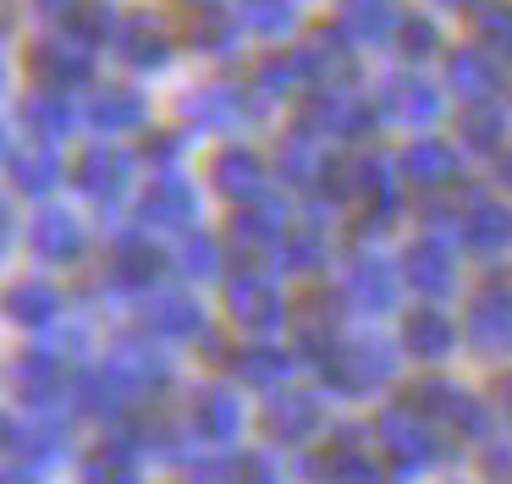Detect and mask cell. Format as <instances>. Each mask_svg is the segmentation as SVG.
<instances>
[{"mask_svg": "<svg viewBox=\"0 0 512 484\" xmlns=\"http://www.w3.org/2000/svg\"><path fill=\"white\" fill-rule=\"evenodd\" d=\"M298 127L314 138H342V143H369V132L380 127L375 99L353 83V77H336V83H309L298 105Z\"/></svg>", "mask_w": 512, "mask_h": 484, "instance_id": "obj_1", "label": "cell"}, {"mask_svg": "<svg viewBox=\"0 0 512 484\" xmlns=\"http://www.w3.org/2000/svg\"><path fill=\"white\" fill-rule=\"evenodd\" d=\"M369 99H375L380 127H402V132H430V127H441V116H446V88L430 83L424 72L386 77Z\"/></svg>", "mask_w": 512, "mask_h": 484, "instance_id": "obj_2", "label": "cell"}, {"mask_svg": "<svg viewBox=\"0 0 512 484\" xmlns=\"http://www.w3.org/2000/svg\"><path fill=\"white\" fill-rule=\"evenodd\" d=\"M177 110L193 132H237L248 121H259L270 105L248 83H199L177 99Z\"/></svg>", "mask_w": 512, "mask_h": 484, "instance_id": "obj_3", "label": "cell"}, {"mask_svg": "<svg viewBox=\"0 0 512 484\" xmlns=\"http://www.w3.org/2000/svg\"><path fill=\"white\" fill-rule=\"evenodd\" d=\"M325 193L336 198V204H353V198H380V193H397V160H386L380 149H369V143H353L347 154H336L331 165H325Z\"/></svg>", "mask_w": 512, "mask_h": 484, "instance_id": "obj_4", "label": "cell"}, {"mask_svg": "<svg viewBox=\"0 0 512 484\" xmlns=\"http://www.w3.org/2000/svg\"><path fill=\"white\" fill-rule=\"evenodd\" d=\"M111 50L122 55L133 72H160V66L177 55V33H171V22L160 17V11H122Z\"/></svg>", "mask_w": 512, "mask_h": 484, "instance_id": "obj_5", "label": "cell"}, {"mask_svg": "<svg viewBox=\"0 0 512 484\" xmlns=\"http://www.w3.org/2000/svg\"><path fill=\"white\" fill-rule=\"evenodd\" d=\"M28 77L39 88H56V94L83 88L94 77V50L83 39H72V33H50V39H39L28 50Z\"/></svg>", "mask_w": 512, "mask_h": 484, "instance_id": "obj_6", "label": "cell"}, {"mask_svg": "<svg viewBox=\"0 0 512 484\" xmlns=\"http://www.w3.org/2000/svg\"><path fill=\"white\" fill-rule=\"evenodd\" d=\"M72 182H78L83 198H94L100 209H111L116 198L133 187V154L116 149V143H89L72 165Z\"/></svg>", "mask_w": 512, "mask_h": 484, "instance_id": "obj_7", "label": "cell"}, {"mask_svg": "<svg viewBox=\"0 0 512 484\" xmlns=\"http://www.w3.org/2000/svg\"><path fill=\"white\" fill-rule=\"evenodd\" d=\"M193 215H199V193H193V182L177 171H160L155 182L144 187V198H138V220L155 226V231H188Z\"/></svg>", "mask_w": 512, "mask_h": 484, "instance_id": "obj_8", "label": "cell"}, {"mask_svg": "<svg viewBox=\"0 0 512 484\" xmlns=\"http://www.w3.org/2000/svg\"><path fill=\"white\" fill-rule=\"evenodd\" d=\"M226 308H232V319L248 330H276L281 319H287V303H281L276 281H270L265 270H237L232 281H226Z\"/></svg>", "mask_w": 512, "mask_h": 484, "instance_id": "obj_9", "label": "cell"}, {"mask_svg": "<svg viewBox=\"0 0 512 484\" xmlns=\"http://www.w3.org/2000/svg\"><path fill=\"white\" fill-rule=\"evenodd\" d=\"M441 88H452L468 105H490V99L501 94L496 55H490L485 44H457V50H446V83Z\"/></svg>", "mask_w": 512, "mask_h": 484, "instance_id": "obj_10", "label": "cell"}, {"mask_svg": "<svg viewBox=\"0 0 512 484\" xmlns=\"http://www.w3.org/2000/svg\"><path fill=\"white\" fill-rule=\"evenodd\" d=\"M402 0H336V28L358 44V50H386L397 39Z\"/></svg>", "mask_w": 512, "mask_h": 484, "instance_id": "obj_11", "label": "cell"}, {"mask_svg": "<svg viewBox=\"0 0 512 484\" xmlns=\"http://www.w3.org/2000/svg\"><path fill=\"white\" fill-rule=\"evenodd\" d=\"M298 61H303V72H309V83H336V77H353L358 44L347 39V33L336 28V22H320V28L303 33Z\"/></svg>", "mask_w": 512, "mask_h": 484, "instance_id": "obj_12", "label": "cell"}, {"mask_svg": "<svg viewBox=\"0 0 512 484\" xmlns=\"http://www.w3.org/2000/svg\"><path fill=\"white\" fill-rule=\"evenodd\" d=\"M83 116H89V127L105 132V138H111V132H138L149 121V99H144V88H133V83H105L89 94Z\"/></svg>", "mask_w": 512, "mask_h": 484, "instance_id": "obj_13", "label": "cell"}, {"mask_svg": "<svg viewBox=\"0 0 512 484\" xmlns=\"http://www.w3.org/2000/svg\"><path fill=\"white\" fill-rule=\"evenodd\" d=\"M397 292H402V270L386 259H369V253L353 259L342 275V297L353 308H364V314H386V308L397 303Z\"/></svg>", "mask_w": 512, "mask_h": 484, "instance_id": "obj_14", "label": "cell"}, {"mask_svg": "<svg viewBox=\"0 0 512 484\" xmlns=\"http://www.w3.org/2000/svg\"><path fill=\"white\" fill-rule=\"evenodd\" d=\"M397 171L408 176L413 187H424V193H441V187L457 182V143L435 138V132H419V138L402 149Z\"/></svg>", "mask_w": 512, "mask_h": 484, "instance_id": "obj_15", "label": "cell"}, {"mask_svg": "<svg viewBox=\"0 0 512 484\" xmlns=\"http://www.w3.org/2000/svg\"><path fill=\"white\" fill-rule=\"evenodd\" d=\"M210 187L221 198H232V204H254L265 193V160L254 149H243V143H226L210 160Z\"/></svg>", "mask_w": 512, "mask_h": 484, "instance_id": "obj_16", "label": "cell"}, {"mask_svg": "<svg viewBox=\"0 0 512 484\" xmlns=\"http://www.w3.org/2000/svg\"><path fill=\"white\" fill-rule=\"evenodd\" d=\"M402 281L413 286L419 297H446L457 286V259H452V248H446L441 237H424V242H413L408 248V259H402Z\"/></svg>", "mask_w": 512, "mask_h": 484, "instance_id": "obj_17", "label": "cell"}, {"mask_svg": "<svg viewBox=\"0 0 512 484\" xmlns=\"http://www.w3.org/2000/svg\"><path fill=\"white\" fill-rule=\"evenodd\" d=\"M281 237H287V209H281L276 198H254V204H243L232 215V226H226V242H232L237 253L281 248Z\"/></svg>", "mask_w": 512, "mask_h": 484, "instance_id": "obj_18", "label": "cell"}, {"mask_svg": "<svg viewBox=\"0 0 512 484\" xmlns=\"http://www.w3.org/2000/svg\"><path fill=\"white\" fill-rule=\"evenodd\" d=\"M391 369H397V358H391L386 347H375V341L336 347V358H331V380L342 385V391H375L380 380H391Z\"/></svg>", "mask_w": 512, "mask_h": 484, "instance_id": "obj_19", "label": "cell"}, {"mask_svg": "<svg viewBox=\"0 0 512 484\" xmlns=\"http://www.w3.org/2000/svg\"><path fill=\"white\" fill-rule=\"evenodd\" d=\"M468 341L479 352H501L512 341V286H485L468 308Z\"/></svg>", "mask_w": 512, "mask_h": 484, "instance_id": "obj_20", "label": "cell"}, {"mask_svg": "<svg viewBox=\"0 0 512 484\" xmlns=\"http://www.w3.org/2000/svg\"><path fill=\"white\" fill-rule=\"evenodd\" d=\"M320 429V402L309 391H281L265 402V435L281 440V446H298Z\"/></svg>", "mask_w": 512, "mask_h": 484, "instance_id": "obj_21", "label": "cell"}, {"mask_svg": "<svg viewBox=\"0 0 512 484\" xmlns=\"http://www.w3.org/2000/svg\"><path fill=\"white\" fill-rule=\"evenodd\" d=\"M237 39H243V22H237V11L226 6H199L188 11V50L199 55H215V61H232L237 55Z\"/></svg>", "mask_w": 512, "mask_h": 484, "instance_id": "obj_22", "label": "cell"}, {"mask_svg": "<svg viewBox=\"0 0 512 484\" xmlns=\"http://www.w3.org/2000/svg\"><path fill=\"white\" fill-rule=\"evenodd\" d=\"M248 88H254L265 105H281V99H292V94L309 88V72H303L298 50H270V55H259V61H254Z\"/></svg>", "mask_w": 512, "mask_h": 484, "instance_id": "obj_23", "label": "cell"}, {"mask_svg": "<svg viewBox=\"0 0 512 484\" xmlns=\"http://www.w3.org/2000/svg\"><path fill=\"white\" fill-rule=\"evenodd\" d=\"M463 242H468L474 253H485V259L507 253V248H512V209L479 193L474 204H468V215H463Z\"/></svg>", "mask_w": 512, "mask_h": 484, "instance_id": "obj_24", "label": "cell"}, {"mask_svg": "<svg viewBox=\"0 0 512 484\" xmlns=\"http://www.w3.org/2000/svg\"><path fill=\"white\" fill-rule=\"evenodd\" d=\"M28 248L50 264H72L83 253V220L67 215V209H45V215L28 226Z\"/></svg>", "mask_w": 512, "mask_h": 484, "instance_id": "obj_25", "label": "cell"}, {"mask_svg": "<svg viewBox=\"0 0 512 484\" xmlns=\"http://www.w3.org/2000/svg\"><path fill=\"white\" fill-rule=\"evenodd\" d=\"M17 121H23L39 143H56V138H67V132H72L78 110H72V99L56 94V88H34V94L17 105Z\"/></svg>", "mask_w": 512, "mask_h": 484, "instance_id": "obj_26", "label": "cell"}, {"mask_svg": "<svg viewBox=\"0 0 512 484\" xmlns=\"http://www.w3.org/2000/svg\"><path fill=\"white\" fill-rule=\"evenodd\" d=\"M276 171H281V182L314 187V182L325 176V143L314 138V132H303V127L281 132V143H276Z\"/></svg>", "mask_w": 512, "mask_h": 484, "instance_id": "obj_27", "label": "cell"}, {"mask_svg": "<svg viewBox=\"0 0 512 484\" xmlns=\"http://www.w3.org/2000/svg\"><path fill=\"white\" fill-rule=\"evenodd\" d=\"M12 385H17V396H28L34 407H50L61 391V352L56 347L23 352V358L12 363Z\"/></svg>", "mask_w": 512, "mask_h": 484, "instance_id": "obj_28", "label": "cell"}, {"mask_svg": "<svg viewBox=\"0 0 512 484\" xmlns=\"http://www.w3.org/2000/svg\"><path fill=\"white\" fill-rule=\"evenodd\" d=\"M144 325L166 341H188V336H204V308L182 292H160V297H149Z\"/></svg>", "mask_w": 512, "mask_h": 484, "instance_id": "obj_29", "label": "cell"}, {"mask_svg": "<svg viewBox=\"0 0 512 484\" xmlns=\"http://www.w3.org/2000/svg\"><path fill=\"white\" fill-rule=\"evenodd\" d=\"M160 270H166V259H160V248H149L144 237H116V253H111V281L116 286H155L160 281Z\"/></svg>", "mask_w": 512, "mask_h": 484, "instance_id": "obj_30", "label": "cell"}, {"mask_svg": "<svg viewBox=\"0 0 512 484\" xmlns=\"http://www.w3.org/2000/svg\"><path fill=\"white\" fill-rule=\"evenodd\" d=\"M56 182H61V154H56V143H28V149L12 154V187H17V193L45 198Z\"/></svg>", "mask_w": 512, "mask_h": 484, "instance_id": "obj_31", "label": "cell"}, {"mask_svg": "<svg viewBox=\"0 0 512 484\" xmlns=\"http://www.w3.org/2000/svg\"><path fill=\"white\" fill-rule=\"evenodd\" d=\"M237 429H243V407H237L232 391H199V396H193V435L226 446Z\"/></svg>", "mask_w": 512, "mask_h": 484, "instance_id": "obj_32", "label": "cell"}, {"mask_svg": "<svg viewBox=\"0 0 512 484\" xmlns=\"http://www.w3.org/2000/svg\"><path fill=\"white\" fill-rule=\"evenodd\" d=\"M457 132H463V149L468 154H501V149H507L512 121H507V110L490 99V105H468L463 121H457Z\"/></svg>", "mask_w": 512, "mask_h": 484, "instance_id": "obj_33", "label": "cell"}, {"mask_svg": "<svg viewBox=\"0 0 512 484\" xmlns=\"http://www.w3.org/2000/svg\"><path fill=\"white\" fill-rule=\"evenodd\" d=\"M0 308H6L12 325H50V319L61 314V297L50 281H17V286H6Z\"/></svg>", "mask_w": 512, "mask_h": 484, "instance_id": "obj_34", "label": "cell"}, {"mask_svg": "<svg viewBox=\"0 0 512 484\" xmlns=\"http://www.w3.org/2000/svg\"><path fill=\"white\" fill-rule=\"evenodd\" d=\"M237 22L254 39H292V28H298V0H237Z\"/></svg>", "mask_w": 512, "mask_h": 484, "instance_id": "obj_35", "label": "cell"}, {"mask_svg": "<svg viewBox=\"0 0 512 484\" xmlns=\"http://www.w3.org/2000/svg\"><path fill=\"white\" fill-rule=\"evenodd\" d=\"M116 22H122V11H116L111 0H72V6H67V33H72V39H83L89 50L116 39Z\"/></svg>", "mask_w": 512, "mask_h": 484, "instance_id": "obj_36", "label": "cell"}, {"mask_svg": "<svg viewBox=\"0 0 512 484\" xmlns=\"http://www.w3.org/2000/svg\"><path fill=\"white\" fill-rule=\"evenodd\" d=\"M402 336H408V352H419V358H446L452 341H457V325L441 314V308H419Z\"/></svg>", "mask_w": 512, "mask_h": 484, "instance_id": "obj_37", "label": "cell"}, {"mask_svg": "<svg viewBox=\"0 0 512 484\" xmlns=\"http://www.w3.org/2000/svg\"><path fill=\"white\" fill-rule=\"evenodd\" d=\"M468 22H474V44H485L490 55H512V0H479Z\"/></svg>", "mask_w": 512, "mask_h": 484, "instance_id": "obj_38", "label": "cell"}, {"mask_svg": "<svg viewBox=\"0 0 512 484\" xmlns=\"http://www.w3.org/2000/svg\"><path fill=\"white\" fill-rule=\"evenodd\" d=\"M12 446L23 451L28 468H45V462H56L61 451H67V424H61V418H39V424H23Z\"/></svg>", "mask_w": 512, "mask_h": 484, "instance_id": "obj_39", "label": "cell"}, {"mask_svg": "<svg viewBox=\"0 0 512 484\" xmlns=\"http://www.w3.org/2000/svg\"><path fill=\"white\" fill-rule=\"evenodd\" d=\"M397 55L402 61H430V55H441V28H435V17H424V11H402V22H397Z\"/></svg>", "mask_w": 512, "mask_h": 484, "instance_id": "obj_40", "label": "cell"}, {"mask_svg": "<svg viewBox=\"0 0 512 484\" xmlns=\"http://www.w3.org/2000/svg\"><path fill=\"white\" fill-rule=\"evenodd\" d=\"M177 270L193 275V281H210V275H221V242L210 237V231H182L177 242Z\"/></svg>", "mask_w": 512, "mask_h": 484, "instance_id": "obj_41", "label": "cell"}, {"mask_svg": "<svg viewBox=\"0 0 512 484\" xmlns=\"http://www.w3.org/2000/svg\"><path fill=\"white\" fill-rule=\"evenodd\" d=\"M320 264H325V231L320 226H303V231H287V237H281V270L314 275Z\"/></svg>", "mask_w": 512, "mask_h": 484, "instance_id": "obj_42", "label": "cell"}, {"mask_svg": "<svg viewBox=\"0 0 512 484\" xmlns=\"http://www.w3.org/2000/svg\"><path fill=\"white\" fill-rule=\"evenodd\" d=\"M232 369H237V380H248V385H276L281 374L292 369V358L276 347H243L232 358Z\"/></svg>", "mask_w": 512, "mask_h": 484, "instance_id": "obj_43", "label": "cell"}, {"mask_svg": "<svg viewBox=\"0 0 512 484\" xmlns=\"http://www.w3.org/2000/svg\"><path fill=\"white\" fill-rule=\"evenodd\" d=\"M182 149H188V138H182V132H149V138H144V160L149 165H160V171H171V165H177L182 160Z\"/></svg>", "mask_w": 512, "mask_h": 484, "instance_id": "obj_44", "label": "cell"}, {"mask_svg": "<svg viewBox=\"0 0 512 484\" xmlns=\"http://www.w3.org/2000/svg\"><path fill=\"white\" fill-rule=\"evenodd\" d=\"M17 242V215H12V198L0 193V264H6V253H12Z\"/></svg>", "mask_w": 512, "mask_h": 484, "instance_id": "obj_45", "label": "cell"}, {"mask_svg": "<svg viewBox=\"0 0 512 484\" xmlns=\"http://www.w3.org/2000/svg\"><path fill=\"white\" fill-rule=\"evenodd\" d=\"M243 484H281V479L270 473V462H259V457H254V462L243 468Z\"/></svg>", "mask_w": 512, "mask_h": 484, "instance_id": "obj_46", "label": "cell"}, {"mask_svg": "<svg viewBox=\"0 0 512 484\" xmlns=\"http://www.w3.org/2000/svg\"><path fill=\"white\" fill-rule=\"evenodd\" d=\"M17 28V11H12V0H0V39Z\"/></svg>", "mask_w": 512, "mask_h": 484, "instance_id": "obj_47", "label": "cell"}, {"mask_svg": "<svg viewBox=\"0 0 512 484\" xmlns=\"http://www.w3.org/2000/svg\"><path fill=\"white\" fill-rule=\"evenodd\" d=\"M430 6H441V11H474L479 0H430Z\"/></svg>", "mask_w": 512, "mask_h": 484, "instance_id": "obj_48", "label": "cell"}, {"mask_svg": "<svg viewBox=\"0 0 512 484\" xmlns=\"http://www.w3.org/2000/svg\"><path fill=\"white\" fill-rule=\"evenodd\" d=\"M34 6H39V11H67L72 0H34Z\"/></svg>", "mask_w": 512, "mask_h": 484, "instance_id": "obj_49", "label": "cell"}, {"mask_svg": "<svg viewBox=\"0 0 512 484\" xmlns=\"http://www.w3.org/2000/svg\"><path fill=\"white\" fill-rule=\"evenodd\" d=\"M12 440H17V429L6 424V418H0V446H12Z\"/></svg>", "mask_w": 512, "mask_h": 484, "instance_id": "obj_50", "label": "cell"}, {"mask_svg": "<svg viewBox=\"0 0 512 484\" xmlns=\"http://www.w3.org/2000/svg\"><path fill=\"white\" fill-rule=\"evenodd\" d=\"M0 94H6V55H0Z\"/></svg>", "mask_w": 512, "mask_h": 484, "instance_id": "obj_51", "label": "cell"}, {"mask_svg": "<svg viewBox=\"0 0 512 484\" xmlns=\"http://www.w3.org/2000/svg\"><path fill=\"white\" fill-rule=\"evenodd\" d=\"M501 396H507V413H512V380H507V385H501Z\"/></svg>", "mask_w": 512, "mask_h": 484, "instance_id": "obj_52", "label": "cell"}, {"mask_svg": "<svg viewBox=\"0 0 512 484\" xmlns=\"http://www.w3.org/2000/svg\"><path fill=\"white\" fill-rule=\"evenodd\" d=\"M182 6H188V11H199V6H210V0H182Z\"/></svg>", "mask_w": 512, "mask_h": 484, "instance_id": "obj_53", "label": "cell"}, {"mask_svg": "<svg viewBox=\"0 0 512 484\" xmlns=\"http://www.w3.org/2000/svg\"><path fill=\"white\" fill-rule=\"evenodd\" d=\"M0 154H6V127H0Z\"/></svg>", "mask_w": 512, "mask_h": 484, "instance_id": "obj_54", "label": "cell"}]
</instances>
